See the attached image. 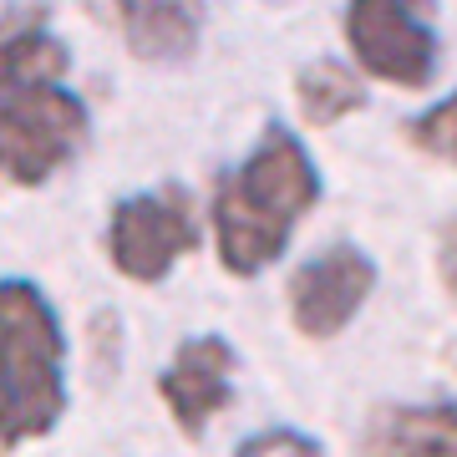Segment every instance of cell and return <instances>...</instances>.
Here are the masks:
<instances>
[{"label":"cell","mask_w":457,"mask_h":457,"mask_svg":"<svg viewBox=\"0 0 457 457\" xmlns=\"http://www.w3.org/2000/svg\"><path fill=\"white\" fill-rule=\"evenodd\" d=\"M71 51L41 5L0 11V179L41 188L87 147L92 112L66 82Z\"/></svg>","instance_id":"cell-1"},{"label":"cell","mask_w":457,"mask_h":457,"mask_svg":"<svg viewBox=\"0 0 457 457\" xmlns=\"http://www.w3.org/2000/svg\"><path fill=\"white\" fill-rule=\"evenodd\" d=\"M320 173L311 147L285 122H270L239 168H228L213 188V249L234 279L270 270L285 254L295 224L320 204Z\"/></svg>","instance_id":"cell-2"},{"label":"cell","mask_w":457,"mask_h":457,"mask_svg":"<svg viewBox=\"0 0 457 457\" xmlns=\"http://www.w3.org/2000/svg\"><path fill=\"white\" fill-rule=\"evenodd\" d=\"M66 417V330L31 279H0V453L56 432Z\"/></svg>","instance_id":"cell-3"},{"label":"cell","mask_w":457,"mask_h":457,"mask_svg":"<svg viewBox=\"0 0 457 457\" xmlns=\"http://www.w3.org/2000/svg\"><path fill=\"white\" fill-rule=\"evenodd\" d=\"M345 46L361 77L427 92L442 62L437 0H345Z\"/></svg>","instance_id":"cell-4"},{"label":"cell","mask_w":457,"mask_h":457,"mask_svg":"<svg viewBox=\"0 0 457 457\" xmlns=\"http://www.w3.org/2000/svg\"><path fill=\"white\" fill-rule=\"evenodd\" d=\"M198 239H204V224L183 183L128 194L107 219V260L122 279H137V285L168 279L173 264L198 249Z\"/></svg>","instance_id":"cell-5"},{"label":"cell","mask_w":457,"mask_h":457,"mask_svg":"<svg viewBox=\"0 0 457 457\" xmlns=\"http://www.w3.org/2000/svg\"><path fill=\"white\" fill-rule=\"evenodd\" d=\"M376 290V260L356 245H330L290 275V320L300 336L330 341L361 315Z\"/></svg>","instance_id":"cell-6"},{"label":"cell","mask_w":457,"mask_h":457,"mask_svg":"<svg viewBox=\"0 0 457 457\" xmlns=\"http://www.w3.org/2000/svg\"><path fill=\"white\" fill-rule=\"evenodd\" d=\"M239 356L224 336H188L158 376V396L183 427V437H204V427L234 402Z\"/></svg>","instance_id":"cell-7"},{"label":"cell","mask_w":457,"mask_h":457,"mask_svg":"<svg viewBox=\"0 0 457 457\" xmlns=\"http://www.w3.org/2000/svg\"><path fill=\"white\" fill-rule=\"evenodd\" d=\"M209 0H107L117 31L137 62L179 66L198 51Z\"/></svg>","instance_id":"cell-8"},{"label":"cell","mask_w":457,"mask_h":457,"mask_svg":"<svg viewBox=\"0 0 457 457\" xmlns=\"http://www.w3.org/2000/svg\"><path fill=\"white\" fill-rule=\"evenodd\" d=\"M366 457H457V402L376 407L361 437Z\"/></svg>","instance_id":"cell-9"},{"label":"cell","mask_w":457,"mask_h":457,"mask_svg":"<svg viewBox=\"0 0 457 457\" xmlns=\"http://www.w3.org/2000/svg\"><path fill=\"white\" fill-rule=\"evenodd\" d=\"M295 107H300V117L311 128H336L341 117L366 107V82H361L356 66L326 56V62L300 66V77H295Z\"/></svg>","instance_id":"cell-10"},{"label":"cell","mask_w":457,"mask_h":457,"mask_svg":"<svg viewBox=\"0 0 457 457\" xmlns=\"http://www.w3.org/2000/svg\"><path fill=\"white\" fill-rule=\"evenodd\" d=\"M407 143L422 153V158H437V163H457V92H447L442 102H432L427 112H417L407 122Z\"/></svg>","instance_id":"cell-11"},{"label":"cell","mask_w":457,"mask_h":457,"mask_svg":"<svg viewBox=\"0 0 457 457\" xmlns=\"http://www.w3.org/2000/svg\"><path fill=\"white\" fill-rule=\"evenodd\" d=\"M234 457H326V447L300 427H264V432L239 442Z\"/></svg>","instance_id":"cell-12"},{"label":"cell","mask_w":457,"mask_h":457,"mask_svg":"<svg viewBox=\"0 0 457 457\" xmlns=\"http://www.w3.org/2000/svg\"><path fill=\"white\" fill-rule=\"evenodd\" d=\"M437 275H442V290L457 300V219L442 228V239H437Z\"/></svg>","instance_id":"cell-13"}]
</instances>
